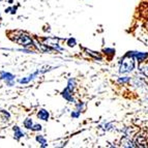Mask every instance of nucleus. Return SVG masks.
I'll use <instances>...</instances> for the list:
<instances>
[{"label": "nucleus", "mask_w": 148, "mask_h": 148, "mask_svg": "<svg viewBox=\"0 0 148 148\" xmlns=\"http://www.w3.org/2000/svg\"><path fill=\"white\" fill-rule=\"evenodd\" d=\"M37 117L40 119H42V120H48V119H49V113H48V111L42 109V110H40L38 113H37Z\"/></svg>", "instance_id": "obj_4"}, {"label": "nucleus", "mask_w": 148, "mask_h": 148, "mask_svg": "<svg viewBox=\"0 0 148 148\" xmlns=\"http://www.w3.org/2000/svg\"><path fill=\"white\" fill-rule=\"evenodd\" d=\"M130 53H131L134 57H136L137 59H138L140 62L144 61V60H145L146 58L148 57L147 53H139V52H130Z\"/></svg>", "instance_id": "obj_3"}, {"label": "nucleus", "mask_w": 148, "mask_h": 148, "mask_svg": "<svg viewBox=\"0 0 148 148\" xmlns=\"http://www.w3.org/2000/svg\"><path fill=\"white\" fill-rule=\"evenodd\" d=\"M135 67V58L134 56L128 53L126 56H124L122 58L120 62V74H125V73H130L132 72Z\"/></svg>", "instance_id": "obj_2"}, {"label": "nucleus", "mask_w": 148, "mask_h": 148, "mask_svg": "<svg viewBox=\"0 0 148 148\" xmlns=\"http://www.w3.org/2000/svg\"><path fill=\"white\" fill-rule=\"evenodd\" d=\"M24 126L28 130H31L32 128V120L30 118H27L24 121Z\"/></svg>", "instance_id": "obj_9"}, {"label": "nucleus", "mask_w": 148, "mask_h": 148, "mask_svg": "<svg viewBox=\"0 0 148 148\" xmlns=\"http://www.w3.org/2000/svg\"><path fill=\"white\" fill-rule=\"evenodd\" d=\"M140 69L146 77H148V64L147 65H144V66H140Z\"/></svg>", "instance_id": "obj_12"}, {"label": "nucleus", "mask_w": 148, "mask_h": 148, "mask_svg": "<svg viewBox=\"0 0 148 148\" xmlns=\"http://www.w3.org/2000/svg\"><path fill=\"white\" fill-rule=\"evenodd\" d=\"M67 45H69V47H75L76 46V40L75 38H69L67 40Z\"/></svg>", "instance_id": "obj_13"}, {"label": "nucleus", "mask_w": 148, "mask_h": 148, "mask_svg": "<svg viewBox=\"0 0 148 148\" xmlns=\"http://www.w3.org/2000/svg\"><path fill=\"white\" fill-rule=\"evenodd\" d=\"M31 130L32 131H40L42 130V125L40 124H35L34 126H32Z\"/></svg>", "instance_id": "obj_15"}, {"label": "nucleus", "mask_w": 148, "mask_h": 148, "mask_svg": "<svg viewBox=\"0 0 148 148\" xmlns=\"http://www.w3.org/2000/svg\"><path fill=\"white\" fill-rule=\"evenodd\" d=\"M15 77L12 76V74H8V73H1V79L2 80H6V81H10V80H14Z\"/></svg>", "instance_id": "obj_7"}, {"label": "nucleus", "mask_w": 148, "mask_h": 148, "mask_svg": "<svg viewBox=\"0 0 148 148\" xmlns=\"http://www.w3.org/2000/svg\"><path fill=\"white\" fill-rule=\"evenodd\" d=\"M72 116L75 117V118H77V117L79 116V113H72Z\"/></svg>", "instance_id": "obj_17"}, {"label": "nucleus", "mask_w": 148, "mask_h": 148, "mask_svg": "<svg viewBox=\"0 0 148 148\" xmlns=\"http://www.w3.org/2000/svg\"><path fill=\"white\" fill-rule=\"evenodd\" d=\"M72 91L69 90V88H65L62 91V96H63L64 99H67V101H74V99H73V96H72Z\"/></svg>", "instance_id": "obj_5"}, {"label": "nucleus", "mask_w": 148, "mask_h": 148, "mask_svg": "<svg viewBox=\"0 0 148 148\" xmlns=\"http://www.w3.org/2000/svg\"><path fill=\"white\" fill-rule=\"evenodd\" d=\"M36 141H37V142H40V143H42V147L47 146V142H46V139H45L42 136H37L36 137Z\"/></svg>", "instance_id": "obj_10"}, {"label": "nucleus", "mask_w": 148, "mask_h": 148, "mask_svg": "<svg viewBox=\"0 0 148 148\" xmlns=\"http://www.w3.org/2000/svg\"><path fill=\"white\" fill-rule=\"evenodd\" d=\"M104 52L106 53V54L112 55V54H114V53H115V50H113V49H105Z\"/></svg>", "instance_id": "obj_14"}, {"label": "nucleus", "mask_w": 148, "mask_h": 148, "mask_svg": "<svg viewBox=\"0 0 148 148\" xmlns=\"http://www.w3.org/2000/svg\"><path fill=\"white\" fill-rule=\"evenodd\" d=\"M14 132H15V138L17 139V140H19L21 137L24 136V134L21 132V130L18 127V126H15V127H14Z\"/></svg>", "instance_id": "obj_6"}, {"label": "nucleus", "mask_w": 148, "mask_h": 148, "mask_svg": "<svg viewBox=\"0 0 148 148\" xmlns=\"http://www.w3.org/2000/svg\"><path fill=\"white\" fill-rule=\"evenodd\" d=\"M12 33H14V36L15 37H10V38L15 42L23 46V47H32V46L34 45L32 38L27 33L21 32V31H15V32H12Z\"/></svg>", "instance_id": "obj_1"}, {"label": "nucleus", "mask_w": 148, "mask_h": 148, "mask_svg": "<svg viewBox=\"0 0 148 148\" xmlns=\"http://www.w3.org/2000/svg\"><path fill=\"white\" fill-rule=\"evenodd\" d=\"M86 52L88 53V54H90L92 57H94L95 59H99V60H101V55L99 54H97L96 52H93V51H90V50H86Z\"/></svg>", "instance_id": "obj_8"}, {"label": "nucleus", "mask_w": 148, "mask_h": 148, "mask_svg": "<svg viewBox=\"0 0 148 148\" xmlns=\"http://www.w3.org/2000/svg\"><path fill=\"white\" fill-rule=\"evenodd\" d=\"M67 88L71 90V91H73L75 88V81L73 79H69V86H67Z\"/></svg>", "instance_id": "obj_11"}, {"label": "nucleus", "mask_w": 148, "mask_h": 148, "mask_svg": "<svg viewBox=\"0 0 148 148\" xmlns=\"http://www.w3.org/2000/svg\"><path fill=\"white\" fill-rule=\"evenodd\" d=\"M128 78L127 77H125V78H123V79H119V82H120V83H125V82H127L128 81Z\"/></svg>", "instance_id": "obj_16"}]
</instances>
